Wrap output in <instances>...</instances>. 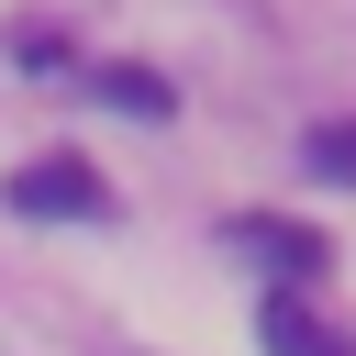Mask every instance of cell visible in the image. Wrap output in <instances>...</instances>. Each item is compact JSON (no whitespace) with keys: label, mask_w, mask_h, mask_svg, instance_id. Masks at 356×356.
<instances>
[{"label":"cell","mask_w":356,"mask_h":356,"mask_svg":"<svg viewBox=\"0 0 356 356\" xmlns=\"http://www.w3.org/2000/svg\"><path fill=\"white\" fill-rule=\"evenodd\" d=\"M312 167L323 178H356V122H312Z\"/></svg>","instance_id":"obj_5"},{"label":"cell","mask_w":356,"mask_h":356,"mask_svg":"<svg viewBox=\"0 0 356 356\" xmlns=\"http://www.w3.org/2000/svg\"><path fill=\"white\" fill-rule=\"evenodd\" d=\"M89 89H100V100H111V111H145V122H156V111H178V89H167V78H156V67H100V78H89Z\"/></svg>","instance_id":"obj_4"},{"label":"cell","mask_w":356,"mask_h":356,"mask_svg":"<svg viewBox=\"0 0 356 356\" xmlns=\"http://www.w3.org/2000/svg\"><path fill=\"white\" fill-rule=\"evenodd\" d=\"M234 245H245V256H267V267H278V278H289V289H300V278H323V267H334V245H323V234H312V222H289V211H245V222H234Z\"/></svg>","instance_id":"obj_2"},{"label":"cell","mask_w":356,"mask_h":356,"mask_svg":"<svg viewBox=\"0 0 356 356\" xmlns=\"http://www.w3.org/2000/svg\"><path fill=\"white\" fill-rule=\"evenodd\" d=\"M11 211H22V222H100L111 189H100L78 156H33V167H11Z\"/></svg>","instance_id":"obj_1"},{"label":"cell","mask_w":356,"mask_h":356,"mask_svg":"<svg viewBox=\"0 0 356 356\" xmlns=\"http://www.w3.org/2000/svg\"><path fill=\"white\" fill-rule=\"evenodd\" d=\"M256 345H267V356H356V334H334L300 289H278V300L256 312Z\"/></svg>","instance_id":"obj_3"}]
</instances>
